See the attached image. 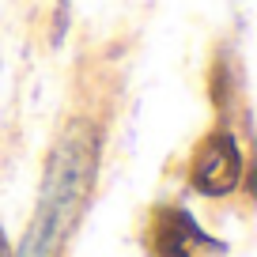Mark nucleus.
<instances>
[{
	"mask_svg": "<svg viewBox=\"0 0 257 257\" xmlns=\"http://www.w3.org/2000/svg\"><path fill=\"white\" fill-rule=\"evenodd\" d=\"M98 152H102L98 128H91L87 121L68 125V133L53 144L46 159L34 223L27 231L23 246L12 249V257H53L64 246L68 231L80 223V212L91 197V185L98 174Z\"/></svg>",
	"mask_w": 257,
	"mask_h": 257,
	"instance_id": "nucleus-1",
	"label": "nucleus"
},
{
	"mask_svg": "<svg viewBox=\"0 0 257 257\" xmlns=\"http://www.w3.org/2000/svg\"><path fill=\"white\" fill-rule=\"evenodd\" d=\"M246 159H242V148L234 140L231 128H212L201 144L193 148L189 159V185L204 197H227V193L238 189Z\"/></svg>",
	"mask_w": 257,
	"mask_h": 257,
	"instance_id": "nucleus-3",
	"label": "nucleus"
},
{
	"mask_svg": "<svg viewBox=\"0 0 257 257\" xmlns=\"http://www.w3.org/2000/svg\"><path fill=\"white\" fill-rule=\"evenodd\" d=\"M0 257H12V242H8V234L0 231Z\"/></svg>",
	"mask_w": 257,
	"mask_h": 257,
	"instance_id": "nucleus-5",
	"label": "nucleus"
},
{
	"mask_svg": "<svg viewBox=\"0 0 257 257\" xmlns=\"http://www.w3.org/2000/svg\"><path fill=\"white\" fill-rule=\"evenodd\" d=\"M64 23H68V0H61V8H57V31H53V42H61Z\"/></svg>",
	"mask_w": 257,
	"mask_h": 257,
	"instance_id": "nucleus-4",
	"label": "nucleus"
},
{
	"mask_svg": "<svg viewBox=\"0 0 257 257\" xmlns=\"http://www.w3.org/2000/svg\"><path fill=\"white\" fill-rule=\"evenodd\" d=\"M140 242L152 257H227V242L212 238L182 204H155Z\"/></svg>",
	"mask_w": 257,
	"mask_h": 257,
	"instance_id": "nucleus-2",
	"label": "nucleus"
}]
</instances>
